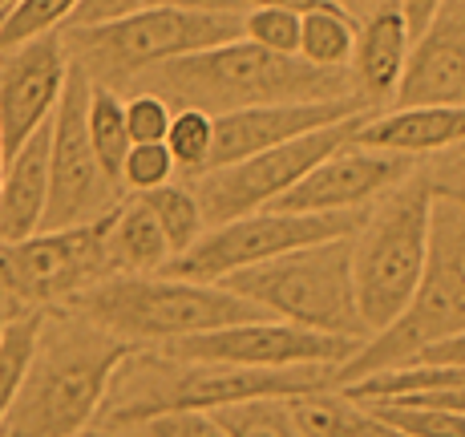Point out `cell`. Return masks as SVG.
Masks as SVG:
<instances>
[{"instance_id": "cell-1", "label": "cell", "mask_w": 465, "mask_h": 437, "mask_svg": "<svg viewBox=\"0 0 465 437\" xmlns=\"http://www.w3.org/2000/svg\"><path fill=\"white\" fill-rule=\"evenodd\" d=\"M336 389V369H239V364L178 361V356L134 349L114 372L102 413L110 425H146L166 413H219L227 405L267 397H308Z\"/></svg>"}, {"instance_id": "cell-2", "label": "cell", "mask_w": 465, "mask_h": 437, "mask_svg": "<svg viewBox=\"0 0 465 437\" xmlns=\"http://www.w3.org/2000/svg\"><path fill=\"white\" fill-rule=\"evenodd\" d=\"M130 353V341L85 316L45 320L25 385L0 422V437H77L102 413L114 372Z\"/></svg>"}, {"instance_id": "cell-3", "label": "cell", "mask_w": 465, "mask_h": 437, "mask_svg": "<svg viewBox=\"0 0 465 437\" xmlns=\"http://www.w3.org/2000/svg\"><path fill=\"white\" fill-rule=\"evenodd\" d=\"M154 82L174 102H186L207 114L292 102H336V97L356 94L348 74H328V69H316L300 57L267 53L243 37L207 53H191L183 61H170V65L154 69Z\"/></svg>"}, {"instance_id": "cell-4", "label": "cell", "mask_w": 465, "mask_h": 437, "mask_svg": "<svg viewBox=\"0 0 465 437\" xmlns=\"http://www.w3.org/2000/svg\"><path fill=\"white\" fill-rule=\"evenodd\" d=\"M74 308L89 324L142 344H174L186 336H203L214 328L243 324V320H263V312L247 304L223 283L178 280V275H110V280L85 288L74 296Z\"/></svg>"}, {"instance_id": "cell-5", "label": "cell", "mask_w": 465, "mask_h": 437, "mask_svg": "<svg viewBox=\"0 0 465 437\" xmlns=\"http://www.w3.org/2000/svg\"><path fill=\"white\" fill-rule=\"evenodd\" d=\"M433 178L409 174L401 186L372 207L369 219L352 231V288L369 336L384 333L409 308L425 275L429 255V211H433Z\"/></svg>"}, {"instance_id": "cell-6", "label": "cell", "mask_w": 465, "mask_h": 437, "mask_svg": "<svg viewBox=\"0 0 465 437\" xmlns=\"http://www.w3.org/2000/svg\"><path fill=\"white\" fill-rule=\"evenodd\" d=\"M223 288H231L263 316L283 320V324L324 336H344V341H369V328L356 312L352 235L300 247V252H288L280 260L235 272L223 280Z\"/></svg>"}, {"instance_id": "cell-7", "label": "cell", "mask_w": 465, "mask_h": 437, "mask_svg": "<svg viewBox=\"0 0 465 437\" xmlns=\"http://www.w3.org/2000/svg\"><path fill=\"white\" fill-rule=\"evenodd\" d=\"M243 37V13H174V8H142L126 21L102 29H69L65 49L85 74L105 82L138 77L183 61L191 53L219 49Z\"/></svg>"}, {"instance_id": "cell-8", "label": "cell", "mask_w": 465, "mask_h": 437, "mask_svg": "<svg viewBox=\"0 0 465 437\" xmlns=\"http://www.w3.org/2000/svg\"><path fill=\"white\" fill-rule=\"evenodd\" d=\"M364 215L348 211V215H288V211H255V215L219 223L207 227L203 239L186 255L170 260L166 272L178 280H199V283H223L227 275L259 267L267 260H280L288 252L312 243H328V239H348L361 227Z\"/></svg>"}, {"instance_id": "cell-9", "label": "cell", "mask_w": 465, "mask_h": 437, "mask_svg": "<svg viewBox=\"0 0 465 437\" xmlns=\"http://www.w3.org/2000/svg\"><path fill=\"white\" fill-rule=\"evenodd\" d=\"M110 227L114 211L82 227L37 231L21 243H5L0 247V300L53 304L110 280Z\"/></svg>"}, {"instance_id": "cell-10", "label": "cell", "mask_w": 465, "mask_h": 437, "mask_svg": "<svg viewBox=\"0 0 465 437\" xmlns=\"http://www.w3.org/2000/svg\"><path fill=\"white\" fill-rule=\"evenodd\" d=\"M361 122H364V114L361 118L336 122V126L312 130L296 142H283V146H275V150L243 158V163H231V166H219V171L199 174L194 178V199H199L207 227L267 211L280 194H288L312 166H320L328 154H336V150L352 146Z\"/></svg>"}, {"instance_id": "cell-11", "label": "cell", "mask_w": 465, "mask_h": 437, "mask_svg": "<svg viewBox=\"0 0 465 437\" xmlns=\"http://www.w3.org/2000/svg\"><path fill=\"white\" fill-rule=\"evenodd\" d=\"M89 89H94V77L74 61L49 130V211H45V231L94 223L110 215L114 199H118V183L105 178L94 146H89Z\"/></svg>"}, {"instance_id": "cell-12", "label": "cell", "mask_w": 465, "mask_h": 437, "mask_svg": "<svg viewBox=\"0 0 465 437\" xmlns=\"http://www.w3.org/2000/svg\"><path fill=\"white\" fill-rule=\"evenodd\" d=\"M361 344L364 341L308 333V328L263 316V320H243V324H227V328H214V333L163 344V353L178 356V361L239 364V369H312V364L340 369Z\"/></svg>"}, {"instance_id": "cell-13", "label": "cell", "mask_w": 465, "mask_h": 437, "mask_svg": "<svg viewBox=\"0 0 465 437\" xmlns=\"http://www.w3.org/2000/svg\"><path fill=\"white\" fill-rule=\"evenodd\" d=\"M69 49L65 37L49 33L21 49L0 53V146L5 163L53 122L69 82Z\"/></svg>"}, {"instance_id": "cell-14", "label": "cell", "mask_w": 465, "mask_h": 437, "mask_svg": "<svg viewBox=\"0 0 465 437\" xmlns=\"http://www.w3.org/2000/svg\"><path fill=\"white\" fill-rule=\"evenodd\" d=\"M409 174H413L409 158L344 146L336 154H328L320 166H312L288 194H280L272 203V211H288V215H348V211H361L364 203L389 194Z\"/></svg>"}, {"instance_id": "cell-15", "label": "cell", "mask_w": 465, "mask_h": 437, "mask_svg": "<svg viewBox=\"0 0 465 437\" xmlns=\"http://www.w3.org/2000/svg\"><path fill=\"white\" fill-rule=\"evenodd\" d=\"M364 105L369 102L352 94V97H336V102H292V105H255V110L214 114L211 171L243 163V158L275 150V146H283V142H296L312 130L361 118Z\"/></svg>"}, {"instance_id": "cell-16", "label": "cell", "mask_w": 465, "mask_h": 437, "mask_svg": "<svg viewBox=\"0 0 465 437\" xmlns=\"http://www.w3.org/2000/svg\"><path fill=\"white\" fill-rule=\"evenodd\" d=\"M397 105H465V0H445L413 37Z\"/></svg>"}, {"instance_id": "cell-17", "label": "cell", "mask_w": 465, "mask_h": 437, "mask_svg": "<svg viewBox=\"0 0 465 437\" xmlns=\"http://www.w3.org/2000/svg\"><path fill=\"white\" fill-rule=\"evenodd\" d=\"M352 146L392 158H421L465 146V105H397L372 122H361Z\"/></svg>"}, {"instance_id": "cell-18", "label": "cell", "mask_w": 465, "mask_h": 437, "mask_svg": "<svg viewBox=\"0 0 465 437\" xmlns=\"http://www.w3.org/2000/svg\"><path fill=\"white\" fill-rule=\"evenodd\" d=\"M409 49H413V33L401 13V5H384L377 13L364 16V29L356 33L352 49V89L364 102H384L397 97V85L405 77Z\"/></svg>"}, {"instance_id": "cell-19", "label": "cell", "mask_w": 465, "mask_h": 437, "mask_svg": "<svg viewBox=\"0 0 465 437\" xmlns=\"http://www.w3.org/2000/svg\"><path fill=\"white\" fill-rule=\"evenodd\" d=\"M49 130H37L13 158L5 163V183H0V247L21 243V239L45 231V211H49Z\"/></svg>"}, {"instance_id": "cell-20", "label": "cell", "mask_w": 465, "mask_h": 437, "mask_svg": "<svg viewBox=\"0 0 465 437\" xmlns=\"http://www.w3.org/2000/svg\"><path fill=\"white\" fill-rule=\"evenodd\" d=\"M158 267H170V247L158 231L146 203L134 199L130 207L114 211L110 227V275H154Z\"/></svg>"}, {"instance_id": "cell-21", "label": "cell", "mask_w": 465, "mask_h": 437, "mask_svg": "<svg viewBox=\"0 0 465 437\" xmlns=\"http://www.w3.org/2000/svg\"><path fill=\"white\" fill-rule=\"evenodd\" d=\"M296 422L308 437H409L397 425H389L372 409L356 405V401L340 393H308L292 401Z\"/></svg>"}, {"instance_id": "cell-22", "label": "cell", "mask_w": 465, "mask_h": 437, "mask_svg": "<svg viewBox=\"0 0 465 437\" xmlns=\"http://www.w3.org/2000/svg\"><path fill=\"white\" fill-rule=\"evenodd\" d=\"M356 16H348L340 5H320L312 13L300 16V61L316 69H328V74H344L352 65V49H356Z\"/></svg>"}, {"instance_id": "cell-23", "label": "cell", "mask_w": 465, "mask_h": 437, "mask_svg": "<svg viewBox=\"0 0 465 437\" xmlns=\"http://www.w3.org/2000/svg\"><path fill=\"white\" fill-rule=\"evenodd\" d=\"M85 130H89V146H94L97 163L110 183L122 186V166L130 154V130H126V102L114 89L97 85L89 89V110H85Z\"/></svg>"}, {"instance_id": "cell-24", "label": "cell", "mask_w": 465, "mask_h": 437, "mask_svg": "<svg viewBox=\"0 0 465 437\" xmlns=\"http://www.w3.org/2000/svg\"><path fill=\"white\" fill-rule=\"evenodd\" d=\"M146 203V211L154 215L158 231H163L166 247H170V260L186 255L194 243L203 239L207 231V219H203V207L194 199V186H178V183H166L150 194H138Z\"/></svg>"}, {"instance_id": "cell-25", "label": "cell", "mask_w": 465, "mask_h": 437, "mask_svg": "<svg viewBox=\"0 0 465 437\" xmlns=\"http://www.w3.org/2000/svg\"><path fill=\"white\" fill-rule=\"evenodd\" d=\"M77 5H82V0H16V5L5 8V16H0V53L21 49V45L57 33L61 25H69Z\"/></svg>"}, {"instance_id": "cell-26", "label": "cell", "mask_w": 465, "mask_h": 437, "mask_svg": "<svg viewBox=\"0 0 465 437\" xmlns=\"http://www.w3.org/2000/svg\"><path fill=\"white\" fill-rule=\"evenodd\" d=\"M166 150L174 158V166L183 174L199 178L211 171V150H214V114L194 110V105H183L174 110L166 130Z\"/></svg>"}, {"instance_id": "cell-27", "label": "cell", "mask_w": 465, "mask_h": 437, "mask_svg": "<svg viewBox=\"0 0 465 437\" xmlns=\"http://www.w3.org/2000/svg\"><path fill=\"white\" fill-rule=\"evenodd\" d=\"M296 401V397H292ZM292 401L267 397V401H243V405L219 409V422L231 430V437H308L296 422Z\"/></svg>"}, {"instance_id": "cell-28", "label": "cell", "mask_w": 465, "mask_h": 437, "mask_svg": "<svg viewBox=\"0 0 465 437\" xmlns=\"http://www.w3.org/2000/svg\"><path fill=\"white\" fill-rule=\"evenodd\" d=\"M243 41H252L267 53L296 57L300 53V16L280 13V8H252V13H243Z\"/></svg>"}, {"instance_id": "cell-29", "label": "cell", "mask_w": 465, "mask_h": 437, "mask_svg": "<svg viewBox=\"0 0 465 437\" xmlns=\"http://www.w3.org/2000/svg\"><path fill=\"white\" fill-rule=\"evenodd\" d=\"M178 166L170 158L166 142H154V146H130L126 154V166H122V186L134 194H150L158 186L174 183Z\"/></svg>"}, {"instance_id": "cell-30", "label": "cell", "mask_w": 465, "mask_h": 437, "mask_svg": "<svg viewBox=\"0 0 465 437\" xmlns=\"http://www.w3.org/2000/svg\"><path fill=\"white\" fill-rule=\"evenodd\" d=\"M409 437H465V413H437V409H397V405H364Z\"/></svg>"}, {"instance_id": "cell-31", "label": "cell", "mask_w": 465, "mask_h": 437, "mask_svg": "<svg viewBox=\"0 0 465 437\" xmlns=\"http://www.w3.org/2000/svg\"><path fill=\"white\" fill-rule=\"evenodd\" d=\"M170 102L163 94H134L126 97V130H130V142L134 146H154V142H166V130H170Z\"/></svg>"}, {"instance_id": "cell-32", "label": "cell", "mask_w": 465, "mask_h": 437, "mask_svg": "<svg viewBox=\"0 0 465 437\" xmlns=\"http://www.w3.org/2000/svg\"><path fill=\"white\" fill-rule=\"evenodd\" d=\"M146 437H231V430L214 413H166L142 425Z\"/></svg>"}, {"instance_id": "cell-33", "label": "cell", "mask_w": 465, "mask_h": 437, "mask_svg": "<svg viewBox=\"0 0 465 437\" xmlns=\"http://www.w3.org/2000/svg\"><path fill=\"white\" fill-rule=\"evenodd\" d=\"M142 8H146V0H82L77 13L69 16V29H102V25L126 21Z\"/></svg>"}, {"instance_id": "cell-34", "label": "cell", "mask_w": 465, "mask_h": 437, "mask_svg": "<svg viewBox=\"0 0 465 437\" xmlns=\"http://www.w3.org/2000/svg\"><path fill=\"white\" fill-rule=\"evenodd\" d=\"M405 364H465V333L445 336V341H437V344H425V349L417 356H409Z\"/></svg>"}, {"instance_id": "cell-35", "label": "cell", "mask_w": 465, "mask_h": 437, "mask_svg": "<svg viewBox=\"0 0 465 437\" xmlns=\"http://www.w3.org/2000/svg\"><path fill=\"white\" fill-rule=\"evenodd\" d=\"M146 8H174V13H243L239 0H146Z\"/></svg>"}, {"instance_id": "cell-36", "label": "cell", "mask_w": 465, "mask_h": 437, "mask_svg": "<svg viewBox=\"0 0 465 437\" xmlns=\"http://www.w3.org/2000/svg\"><path fill=\"white\" fill-rule=\"evenodd\" d=\"M397 5H401V13H405V21H409V33H413V37H421L445 0H397Z\"/></svg>"}, {"instance_id": "cell-37", "label": "cell", "mask_w": 465, "mask_h": 437, "mask_svg": "<svg viewBox=\"0 0 465 437\" xmlns=\"http://www.w3.org/2000/svg\"><path fill=\"white\" fill-rule=\"evenodd\" d=\"M320 5H328V0H239V8L243 13H252V8H280V13H312V8H320Z\"/></svg>"}, {"instance_id": "cell-38", "label": "cell", "mask_w": 465, "mask_h": 437, "mask_svg": "<svg viewBox=\"0 0 465 437\" xmlns=\"http://www.w3.org/2000/svg\"><path fill=\"white\" fill-rule=\"evenodd\" d=\"M332 5H340L348 16H369V13H377V8H384V5H397V0H332Z\"/></svg>"}, {"instance_id": "cell-39", "label": "cell", "mask_w": 465, "mask_h": 437, "mask_svg": "<svg viewBox=\"0 0 465 437\" xmlns=\"http://www.w3.org/2000/svg\"><path fill=\"white\" fill-rule=\"evenodd\" d=\"M0 183H5V146H0Z\"/></svg>"}, {"instance_id": "cell-40", "label": "cell", "mask_w": 465, "mask_h": 437, "mask_svg": "<svg viewBox=\"0 0 465 437\" xmlns=\"http://www.w3.org/2000/svg\"><path fill=\"white\" fill-rule=\"evenodd\" d=\"M16 5V0H0V13H5V8H13Z\"/></svg>"}, {"instance_id": "cell-41", "label": "cell", "mask_w": 465, "mask_h": 437, "mask_svg": "<svg viewBox=\"0 0 465 437\" xmlns=\"http://www.w3.org/2000/svg\"><path fill=\"white\" fill-rule=\"evenodd\" d=\"M0 324H5V312H0Z\"/></svg>"}, {"instance_id": "cell-42", "label": "cell", "mask_w": 465, "mask_h": 437, "mask_svg": "<svg viewBox=\"0 0 465 437\" xmlns=\"http://www.w3.org/2000/svg\"><path fill=\"white\" fill-rule=\"evenodd\" d=\"M0 16H5V13H0Z\"/></svg>"}, {"instance_id": "cell-43", "label": "cell", "mask_w": 465, "mask_h": 437, "mask_svg": "<svg viewBox=\"0 0 465 437\" xmlns=\"http://www.w3.org/2000/svg\"><path fill=\"white\" fill-rule=\"evenodd\" d=\"M142 437H146V433H142Z\"/></svg>"}]
</instances>
